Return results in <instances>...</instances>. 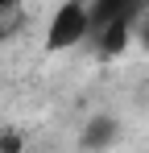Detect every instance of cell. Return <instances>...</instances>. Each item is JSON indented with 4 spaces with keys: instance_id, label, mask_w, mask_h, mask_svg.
Wrapping results in <instances>:
<instances>
[{
    "instance_id": "4",
    "label": "cell",
    "mask_w": 149,
    "mask_h": 153,
    "mask_svg": "<svg viewBox=\"0 0 149 153\" xmlns=\"http://www.w3.org/2000/svg\"><path fill=\"white\" fill-rule=\"evenodd\" d=\"M25 21V4L21 0H0V42L4 37H13Z\"/></svg>"
},
{
    "instance_id": "2",
    "label": "cell",
    "mask_w": 149,
    "mask_h": 153,
    "mask_svg": "<svg viewBox=\"0 0 149 153\" xmlns=\"http://www.w3.org/2000/svg\"><path fill=\"white\" fill-rule=\"evenodd\" d=\"M116 141H120V120L112 112H95L79 132V149L83 153H108Z\"/></svg>"
},
{
    "instance_id": "6",
    "label": "cell",
    "mask_w": 149,
    "mask_h": 153,
    "mask_svg": "<svg viewBox=\"0 0 149 153\" xmlns=\"http://www.w3.org/2000/svg\"><path fill=\"white\" fill-rule=\"evenodd\" d=\"M21 149H25V137L13 132V128H4L0 132V153H21Z\"/></svg>"
},
{
    "instance_id": "5",
    "label": "cell",
    "mask_w": 149,
    "mask_h": 153,
    "mask_svg": "<svg viewBox=\"0 0 149 153\" xmlns=\"http://www.w3.org/2000/svg\"><path fill=\"white\" fill-rule=\"evenodd\" d=\"M133 46L149 54V4L141 8V17H137V33H133Z\"/></svg>"
},
{
    "instance_id": "1",
    "label": "cell",
    "mask_w": 149,
    "mask_h": 153,
    "mask_svg": "<svg viewBox=\"0 0 149 153\" xmlns=\"http://www.w3.org/2000/svg\"><path fill=\"white\" fill-rule=\"evenodd\" d=\"M95 33V21H91V0H62L54 8L46 25V50L50 54H66L83 42H91Z\"/></svg>"
},
{
    "instance_id": "7",
    "label": "cell",
    "mask_w": 149,
    "mask_h": 153,
    "mask_svg": "<svg viewBox=\"0 0 149 153\" xmlns=\"http://www.w3.org/2000/svg\"><path fill=\"white\" fill-rule=\"evenodd\" d=\"M145 4H149V0H145Z\"/></svg>"
},
{
    "instance_id": "3",
    "label": "cell",
    "mask_w": 149,
    "mask_h": 153,
    "mask_svg": "<svg viewBox=\"0 0 149 153\" xmlns=\"http://www.w3.org/2000/svg\"><path fill=\"white\" fill-rule=\"evenodd\" d=\"M133 33H137V21H112V25H99L91 33L99 58H120L128 46H133Z\"/></svg>"
}]
</instances>
